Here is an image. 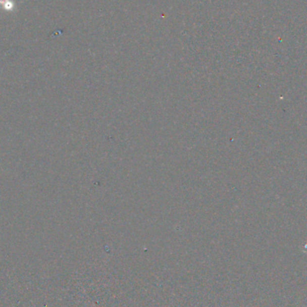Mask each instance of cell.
I'll list each match as a JSON object with an SVG mask.
<instances>
[{"instance_id": "obj_1", "label": "cell", "mask_w": 307, "mask_h": 307, "mask_svg": "<svg viewBox=\"0 0 307 307\" xmlns=\"http://www.w3.org/2000/svg\"><path fill=\"white\" fill-rule=\"evenodd\" d=\"M0 5H2L7 11H11L15 7L13 0H0Z\"/></svg>"}]
</instances>
